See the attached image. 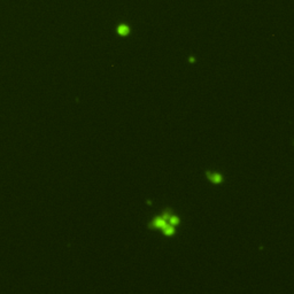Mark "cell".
<instances>
[{
    "instance_id": "cell-4",
    "label": "cell",
    "mask_w": 294,
    "mask_h": 294,
    "mask_svg": "<svg viewBox=\"0 0 294 294\" xmlns=\"http://www.w3.org/2000/svg\"><path fill=\"white\" fill-rule=\"evenodd\" d=\"M118 32L121 33V35H126V33L129 32V29H128L126 26H121V28L118 29Z\"/></svg>"
},
{
    "instance_id": "cell-2",
    "label": "cell",
    "mask_w": 294,
    "mask_h": 294,
    "mask_svg": "<svg viewBox=\"0 0 294 294\" xmlns=\"http://www.w3.org/2000/svg\"><path fill=\"white\" fill-rule=\"evenodd\" d=\"M206 177H207V179L209 180L210 183L213 184H221L224 180L222 174L216 172V171H209V170H207L206 171Z\"/></svg>"
},
{
    "instance_id": "cell-3",
    "label": "cell",
    "mask_w": 294,
    "mask_h": 294,
    "mask_svg": "<svg viewBox=\"0 0 294 294\" xmlns=\"http://www.w3.org/2000/svg\"><path fill=\"white\" fill-rule=\"evenodd\" d=\"M161 231H162V233H163L164 235H167V237H170V235H172L174 233H175V226H172V225H170V224H168V225H165L164 228H162L161 229Z\"/></svg>"
},
{
    "instance_id": "cell-1",
    "label": "cell",
    "mask_w": 294,
    "mask_h": 294,
    "mask_svg": "<svg viewBox=\"0 0 294 294\" xmlns=\"http://www.w3.org/2000/svg\"><path fill=\"white\" fill-rule=\"evenodd\" d=\"M172 214L171 208H165L161 216L154 217L150 223H148V229L155 230V229H162L165 225L169 224V217Z\"/></svg>"
}]
</instances>
